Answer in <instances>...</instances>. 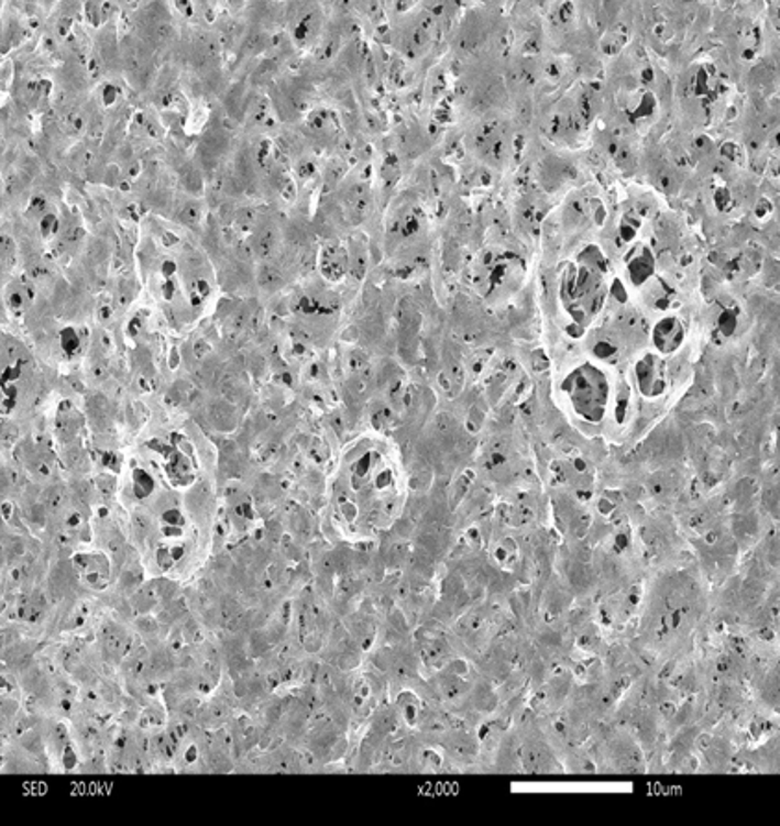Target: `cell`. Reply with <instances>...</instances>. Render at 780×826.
I'll return each mask as SVG.
<instances>
[{
	"label": "cell",
	"instance_id": "1",
	"mask_svg": "<svg viewBox=\"0 0 780 826\" xmlns=\"http://www.w3.org/2000/svg\"><path fill=\"white\" fill-rule=\"evenodd\" d=\"M347 488H339V505L347 518L353 520L363 513L369 521L393 518L398 507V485L393 464L377 451H364L353 461Z\"/></svg>",
	"mask_w": 780,
	"mask_h": 826
},
{
	"label": "cell",
	"instance_id": "2",
	"mask_svg": "<svg viewBox=\"0 0 780 826\" xmlns=\"http://www.w3.org/2000/svg\"><path fill=\"white\" fill-rule=\"evenodd\" d=\"M608 295V265L597 249H586L561 279V301L575 324L589 326Z\"/></svg>",
	"mask_w": 780,
	"mask_h": 826
},
{
	"label": "cell",
	"instance_id": "3",
	"mask_svg": "<svg viewBox=\"0 0 780 826\" xmlns=\"http://www.w3.org/2000/svg\"><path fill=\"white\" fill-rule=\"evenodd\" d=\"M561 390L573 415L584 422L600 423L607 415L613 387L607 372L600 366L579 364L578 368L568 372Z\"/></svg>",
	"mask_w": 780,
	"mask_h": 826
},
{
	"label": "cell",
	"instance_id": "4",
	"mask_svg": "<svg viewBox=\"0 0 780 826\" xmlns=\"http://www.w3.org/2000/svg\"><path fill=\"white\" fill-rule=\"evenodd\" d=\"M682 341H684V326L679 318L666 317L660 320L659 324L655 326V346L662 355L675 352L677 348L681 346Z\"/></svg>",
	"mask_w": 780,
	"mask_h": 826
},
{
	"label": "cell",
	"instance_id": "5",
	"mask_svg": "<svg viewBox=\"0 0 780 826\" xmlns=\"http://www.w3.org/2000/svg\"><path fill=\"white\" fill-rule=\"evenodd\" d=\"M76 566H78V570H80L81 575H84L87 583L94 584L97 588L102 586L100 581H106L108 575H110V566H108V562H106L105 559H100V557H78V559H76Z\"/></svg>",
	"mask_w": 780,
	"mask_h": 826
},
{
	"label": "cell",
	"instance_id": "6",
	"mask_svg": "<svg viewBox=\"0 0 780 826\" xmlns=\"http://www.w3.org/2000/svg\"><path fill=\"white\" fill-rule=\"evenodd\" d=\"M662 366L655 357H648L644 363L638 366V383L644 393L649 396V388L662 387L664 379H662Z\"/></svg>",
	"mask_w": 780,
	"mask_h": 826
}]
</instances>
